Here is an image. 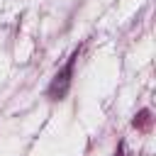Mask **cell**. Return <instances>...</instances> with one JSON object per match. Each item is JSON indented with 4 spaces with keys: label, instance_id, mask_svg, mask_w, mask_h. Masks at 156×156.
Instances as JSON below:
<instances>
[{
    "label": "cell",
    "instance_id": "cell-1",
    "mask_svg": "<svg viewBox=\"0 0 156 156\" xmlns=\"http://www.w3.org/2000/svg\"><path fill=\"white\" fill-rule=\"evenodd\" d=\"M68 76H71V66H68L61 76H56V80H54V85H51V95H54V98H61V95L66 93V88H68Z\"/></svg>",
    "mask_w": 156,
    "mask_h": 156
}]
</instances>
